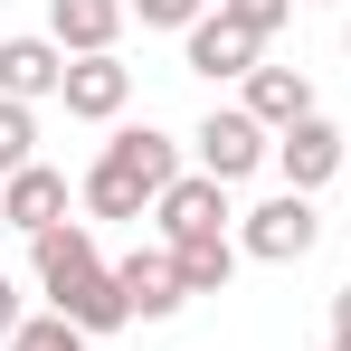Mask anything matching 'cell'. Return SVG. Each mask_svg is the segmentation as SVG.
I'll use <instances>...</instances> for the list:
<instances>
[{"label":"cell","mask_w":351,"mask_h":351,"mask_svg":"<svg viewBox=\"0 0 351 351\" xmlns=\"http://www.w3.org/2000/svg\"><path fill=\"white\" fill-rule=\"evenodd\" d=\"M190 143H199V171H209V180H247L256 162H276V133L247 114V105H219Z\"/></svg>","instance_id":"3957f363"},{"label":"cell","mask_w":351,"mask_h":351,"mask_svg":"<svg viewBox=\"0 0 351 351\" xmlns=\"http://www.w3.org/2000/svg\"><path fill=\"white\" fill-rule=\"evenodd\" d=\"M219 19H237L247 38H276V29L294 19V0H219Z\"/></svg>","instance_id":"e0dca14e"},{"label":"cell","mask_w":351,"mask_h":351,"mask_svg":"<svg viewBox=\"0 0 351 351\" xmlns=\"http://www.w3.org/2000/svg\"><path fill=\"white\" fill-rule=\"evenodd\" d=\"M114 285H123V304H133L143 323H171L180 304H190V294H180V266H171V247H133V256L114 266Z\"/></svg>","instance_id":"ba28073f"},{"label":"cell","mask_w":351,"mask_h":351,"mask_svg":"<svg viewBox=\"0 0 351 351\" xmlns=\"http://www.w3.org/2000/svg\"><path fill=\"white\" fill-rule=\"evenodd\" d=\"M10 351H95V332H76L66 313H38V323H19V342Z\"/></svg>","instance_id":"9a60e30c"},{"label":"cell","mask_w":351,"mask_h":351,"mask_svg":"<svg viewBox=\"0 0 351 351\" xmlns=\"http://www.w3.org/2000/svg\"><path fill=\"white\" fill-rule=\"evenodd\" d=\"M29 143H38L29 105H10V95H0V180H10V171H29Z\"/></svg>","instance_id":"2e32d148"},{"label":"cell","mask_w":351,"mask_h":351,"mask_svg":"<svg viewBox=\"0 0 351 351\" xmlns=\"http://www.w3.org/2000/svg\"><path fill=\"white\" fill-rule=\"evenodd\" d=\"M0 219H10V228H29V237H48V228L66 219V180L48 171V162L10 171V180H0Z\"/></svg>","instance_id":"8fae6325"},{"label":"cell","mask_w":351,"mask_h":351,"mask_svg":"<svg viewBox=\"0 0 351 351\" xmlns=\"http://www.w3.org/2000/svg\"><path fill=\"white\" fill-rule=\"evenodd\" d=\"M237 237H190V247H171V266H180V294H228V276H237Z\"/></svg>","instance_id":"5bb4252c"},{"label":"cell","mask_w":351,"mask_h":351,"mask_svg":"<svg viewBox=\"0 0 351 351\" xmlns=\"http://www.w3.org/2000/svg\"><path fill=\"white\" fill-rule=\"evenodd\" d=\"M332 351H351V342H332Z\"/></svg>","instance_id":"7402d4cb"},{"label":"cell","mask_w":351,"mask_h":351,"mask_svg":"<svg viewBox=\"0 0 351 351\" xmlns=\"http://www.w3.org/2000/svg\"><path fill=\"white\" fill-rule=\"evenodd\" d=\"M66 86V48L58 38H0V95L10 105H38Z\"/></svg>","instance_id":"30bf717a"},{"label":"cell","mask_w":351,"mask_h":351,"mask_svg":"<svg viewBox=\"0 0 351 351\" xmlns=\"http://www.w3.org/2000/svg\"><path fill=\"white\" fill-rule=\"evenodd\" d=\"M342 180H351V171H342Z\"/></svg>","instance_id":"603a6c76"},{"label":"cell","mask_w":351,"mask_h":351,"mask_svg":"<svg viewBox=\"0 0 351 351\" xmlns=\"http://www.w3.org/2000/svg\"><path fill=\"white\" fill-rule=\"evenodd\" d=\"M152 219H162V237H171V247H190V237H228V180L180 171L171 190L152 199Z\"/></svg>","instance_id":"8992f818"},{"label":"cell","mask_w":351,"mask_h":351,"mask_svg":"<svg viewBox=\"0 0 351 351\" xmlns=\"http://www.w3.org/2000/svg\"><path fill=\"white\" fill-rule=\"evenodd\" d=\"M332 342H351V285L332 294Z\"/></svg>","instance_id":"ffe728a7"},{"label":"cell","mask_w":351,"mask_h":351,"mask_svg":"<svg viewBox=\"0 0 351 351\" xmlns=\"http://www.w3.org/2000/svg\"><path fill=\"white\" fill-rule=\"evenodd\" d=\"M66 114L76 123H114L123 105H133V66H114V58H66Z\"/></svg>","instance_id":"9c48e42d"},{"label":"cell","mask_w":351,"mask_h":351,"mask_svg":"<svg viewBox=\"0 0 351 351\" xmlns=\"http://www.w3.org/2000/svg\"><path fill=\"white\" fill-rule=\"evenodd\" d=\"M123 0H48V38H58L66 58H114V38H123Z\"/></svg>","instance_id":"52a82bcc"},{"label":"cell","mask_w":351,"mask_h":351,"mask_svg":"<svg viewBox=\"0 0 351 351\" xmlns=\"http://www.w3.org/2000/svg\"><path fill=\"white\" fill-rule=\"evenodd\" d=\"M143 29H199V0H123Z\"/></svg>","instance_id":"ac0fdd59"},{"label":"cell","mask_w":351,"mask_h":351,"mask_svg":"<svg viewBox=\"0 0 351 351\" xmlns=\"http://www.w3.org/2000/svg\"><path fill=\"white\" fill-rule=\"evenodd\" d=\"M313 237H323V219H313V199H304V190H285V199L247 209V228H237V247H247L256 266H294V256H313Z\"/></svg>","instance_id":"277c9868"},{"label":"cell","mask_w":351,"mask_h":351,"mask_svg":"<svg viewBox=\"0 0 351 351\" xmlns=\"http://www.w3.org/2000/svg\"><path fill=\"white\" fill-rule=\"evenodd\" d=\"M0 342H19V285L0 276Z\"/></svg>","instance_id":"d6986e66"},{"label":"cell","mask_w":351,"mask_h":351,"mask_svg":"<svg viewBox=\"0 0 351 351\" xmlns=\"http://www.w3.org/2000/svg\"><path fill=\"white\" fill-rule=\"evenodd\" d=\"M256 48L266 38H247L237 19H199L190 29V76H256Z\"/></svg>","instance_id":"4fadbf2b"},{"label":"cell","mask_w":351,"mask_h":351,"mask_svg":"<svg viewBox=\"0 0 351 351\" xmlns=\"http://www.w3.org/2000/svg\"><path fill=\"white\" fill-rule=\"evenodd\" d=\"M276 171H285V190H323L332 171H351V133L342 123H323V114H304L294 133H276Z\"/></svg>","instance_id":"5b68a950"},{"label":"cell","mask_w":351,"mask_h":351,"mask_svg":"<svg viewBox=\"0 0 351 351\" xmlns=\"http://www.w3.org/2000/svg\"><path fill=\"white\" fill-rule=\"evenodd\" d=\"M29 256H38V294H48V313H66L76 332H114V323H133L114 266L95 256V237L76 228V219H58L48 237H29Z\"/></svg>","instance_id":"6da1fadb"},{"label":"cell","mask_w":351,"mask_h":351,"mask_svg":"<svg viewBox=\"0 0 351 351\" xmlns=\"http://www.w3.org/2000/svg\"><path fill=\"white\" fill-rule=\"evenodd\" d=\"M171 180H180V143L152 133V123H123L114 143L95 152V171H86V209L95 219H143Z\"/></svg>","instance_id":"7a4b0ae2"},{"label":"cell","mask_w":351,"mask_h":351,"mask_svg":"<svg viewBox=\"0 0 351 351\" xmlns=\"http://www.w3.org/2000/svg\"><path fill=\"white\" fill-rule=\"evenodd\" d=\"M0 237H10V219H0Z\"/></svg>","instance_id":"44dd1931"},{"label":"cell","mask_w":351,"mask_h":351,"mask_svg":"<svg viewBox=\"0 0 351 351\" xmlns=\"http://www.w3.org/2000/svg\"><path fill=\"white\" fill-rule=\"evenodd\" d=\"M247 114L266 123V133H294V123L313 114V86H304V66H256V76H247Z\"/></svg>","instance_id":"7c38bea8"}]
</instances>
